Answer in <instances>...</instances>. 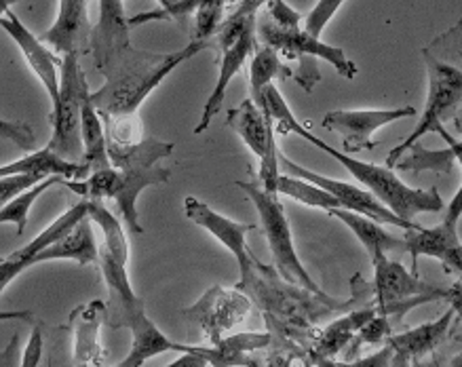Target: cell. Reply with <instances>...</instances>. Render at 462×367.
Segmentation results:
<instances>
[{
	"label": "cell",
	"mask_w": 462,
	"mask_h": 367,
	"mask_svg": "<svg viewBox=\"0 0 462 367\" xmlns=\"http://www.w3.org/2000/svg\"><path fill=\"white\" fill-rule=\"evenodd\" d=\"M258 106L264 110V115L268 118H273L274 127H277V132L281 135L296 133L306 142H310L315 148H319V151L329 154V157H334L342 167H346L348 173H351L355 179H359L374 197L380 198L386 207L395 211L399 217H403V220L414 222V217L418 214H439L443 209V201L435 186L429 190L411 188V186L397 178V173L393 171L391 167L364 163V161L348 157L346 152L336 151V148L310 133L309 127H304L302 123L293 116L290 106H287L283 96H281L279 89L273 83L264 87V91H262V96L258 99Z\"/></svg>",
	"instance_id": "6da1fadb"
},
{
	"label": "cell",
	"mask_w": 462,
	"mask_h": 367,
	"mask_svg": "<svg viewBox=\"0 0 462 367\" xmlns=\"http://www.w3.org/2000/svg\"><path fill=\"white\" fill-rule=\"evenodd\" d=\"M203 49H214V45L208 41H190L176 53H148L129 45L97 68L106 77V83L102 89L91 93V102L102 118L137 116L143 99L180 64Z\"/></svg>",
	"instance_id": "7a4b0ae2"
},
{
	"label": "cell",
	"mask_w": 462,
	"mask_h": 367,
	"mask_svg": "<svg viewBox=\"0 0 462 367\" xmlns=\"http://www.w3.org/2000/svg\"><path fill=\"white\" fill-rule=\"evenodd\" d=\"M429 72V96L420 121L414 132L386 157V167L402 159L408 148L427 133H435L462 104V20L439 39L422 49Z\"/></svg>",
	"instance_id": "3957f363"
},
{
	"label": "cell",
	"mask_w": 462,
	"mask_h": 367,
	"mask_svg": "<svg viewBox=\"0 0 462 367\" xmlns=\"http://www.w3.org/2000/svg\"><path fill=\"white\" fill-rule=\"evenodd\" d=\"M173 144L159 140H140L134 144H118L108 140V159L110 165L118 170V182L112 201L118 205L125 224L131 233H143L137 217V197L148 186L165 184L171 178V171L159 165L173 152Z\"/></svg>",
	"instance_id": "277c9868"
},
{
	"label": "cell",
	"mask_w": 462,
	"mask_h": 367,
	"mask_svg": "<svg viewBox=\"0 0 462 367\" xmlns=\"http://www.w3.org/2000/svg\"><path fill=\"white\" fill-rule=\"evenodd\" d=\"M258 39L283 58L298 61V70H293V78L306 93L313 91L315 85L321 80L319 66H317L319 58L332 64L336 72L345 78H355L359 72L357 66L346 58L342 49L328 45L319 36L306 32L302 26L279 28L271 22V17L262 15L258 17Z\"/></svg>",
	"instance_id": "5b68a950"
},
{
	"label": "cell",
	"mask_w": 462,
	"mask_h": 367,
	"mask_svg": "<svg viewBox=\"0 0 462 367\" xmlns=\"http://www.w3.org/2000/svg\"><path fill=\"white\" fill-rule=\"evenodd\" d=\"M236 188H241L245 195L252 198V203L258 209L262 230H264L268 247L274 258V266H277L279 275L285 279L287 283L298 285V288L309 289L310 294L328 298L319 289L309 272L300 262L296 247H293V236L290 228V220H287L283 203L277 198V192H268L260 182H236Z\"/></svg>",
	"instance_id": "8992f818"
},
{
	"label": "cell",
	"mask_w": 462,
	"mask_h": 367,
	"mask_svg": "<svg viewBox=\"0 0 462 367\" xmlns=\"http://www.w3.org/2000/svg\"><path fill=\"white\" fill-rule=\"evenodd\" d=\"M104 321L112 329L127 327L131 332V351L125 357L121 367H140L146 363V359L157 357L161 353H195V346L178 344L171 342L161 329L148 319L143 300L135 296L134 289H110V300L106 302Z\"/></svg>",
	"instance_id": "52a82bcc"
},
{
	"label": "cell",
	"mask_w": 462,
	"mask_h": 367,
	"mask_svg": "<svg viewBox=\"0 0 462 367\" xmlns=\"http://www.w3.org/2000/svg\"><path fill=\"white\" fill-rule=\"evenodd\" d=\"M87 78L80 68L79 53H66L60 70V97L53 104L51 123L53 135L49 148L68 161L83 159V138H80V97L87 89Z\"/></svg>",
	"instance_id": "ba28073f"
},
{
	"label": "cell",
	"mask_w": 462,
	"mask_h": 367,
	"mask_svg": "<svg viewBox=\"0 0 462 367\" xmlns=\"http://www.w3.org/2000/svg\"><path fill=\"white\" fill-rule=\"evenodd\" d=\"M226 125L239 135L249 151L260 161V184L268 192H277L279 148L274 142V123L252 97L243 99L236 108L228 110Z\"/></svg>",
	"instance_id": "9c48e42d"
},
{
	"label": "cell",
	"mask_w": 462,
	"mask_h": 367,
	"mask_svg": "<svg viewBox=\"0 0 462 367\" xmlns=\"http://www.w3.org/2000/svg\"><path fill=\"white\" fill-rule=\"evenodd\" d=\"M279 167L283 170V173L304 178V179H309V182L321 186L323 190L332 192V195L338 198L342 207L357 211V214H361V216L372 217V220H376L378 224H393V226H399L403 230L422 228L420 224L408 222V220H403V217H399L395 211H391L389 207H386V205L380 201V198L374 197L370 190L359 188V186H355V184L342 182V179H332V178L319 176V173H315L310 170H304L302 165L293 163V161L283 157L281 152H279Z\"/></svg>",
	"instance_id": "30bf717a"
},
{
	"label": "cell",
	"mask_w": 462,
	"mask_h": 367,
	"mask_svg": "<svg viewBox=\"0 0 462 367\" xmlns=\"http://www.w3.org/2000/svg\"><path fill=\"white\" fill-rule=\"evenodd\" d=\"M410 116H416V108H411V106H402V108L393 110H334L323 116V127L340 133L345 152L353 154L374 151L378 142L372 140V135L378 129Z\"/></svg>",
	"instance_id": "8fae6325"
},
{
	"label": "cell",
	"mask_w": 462,
	"mask_h": 367,
	"mask_svg": "<svg viewBox=\"0 0 462 367\" xmlns=\"http://www.w3.org/2000/svg\"><path fill=\"white\" fill-rule=\"evenodd\" d=\"M184 211L189 220L195 222L197 226L208 230L209 234H214L216 239L220 241L230 253H233L236 258V264H239L241 281L243 279H247L249 272L254 271L255 260L252 256V252L247 250L245 236L255 228V224H239L230 220V217L217 214V211L209 207V205H205L195 197L184 198Z\"/></svg>",
	"instance_id": "7c38bea8"
},
{
	"label": "cell",
	"mask_w": 462,
	"mask_h": 367,
	"mask_svg": "<svg viewBox=\"0 0 462 367\" xmlns=\"http://www.w3.org/2000/svg\"><path fill=\"white\" fill-rule=\"evenodd\" d=\"M249 300L239 294V289H222L211 288L195 307L184 310V317L201 323L203 332L208 334L211 344L222 338L226 329L235 327L236 323L245 319L249 313Z\"/></svg>",
	"instance_id": "4fadbf2b"
},
{
	"label": "cell",
	"mask_w": 462,
	"mask_h": 367,
	"mask_svg": "<svg viewBox=\"0 0 462 367\" xmlns=\"http://www.w3.org/2000/svg\"><path fill=\"white\" fill-rule=\"evenodd\" d=\"M372 264L374 275L376 277H374L370 294L376 298L378 307H383V304L408 302L418 296H433L437 300L448 298V289L433 288V285L420 281L416 275H410L402 262H395V260L383 256L374 260Z\"/></svg>",
	"instance_id": "5bb4252c"
},
{
	"label": "cell",
	"mask_w": 462,
	"mask_h": 367,
	"mask_svg": "<svg viewBox=\"0 0 462 367\" xmlns=\"http://www.w3.org/2000/svg\"><path fill=\"white\" fill-rule=\"evenodd\" d=\"M0 28L7 32L11 39L15 41V45L22 49L23 58H26L28 66L32 68V72L39 77V80L45 87L51 104L58 102L60 97V72H58V60L51 53V49L39 36H34L30 30L23 26L14 11H7L0 17Z\"/></svg>",
	"instance_id": "9a60e30c"
},
{
	"label": "cell",
	"mask_w": 462,
	"mask_h": 367,
	"mask_svg": "<svg viewBox=\"0 0 462 367\" xmlns=\"http://www.w3.org/2000/svg\"><path fill=\"white\" fill-rule=\"evenodd\" d=\"M91 32L87 0H60L55 23L41 39L58 53L83 55L89 49Z\"/></svg>",
	"instance_id": "2e32d148"
},
{
	"label": "cell",
	"mask_w": 462,
	"mask_h": 367,
	"mask_svg": "<svg viewBox=\"0 0 462 367\" xmlns=\"http://www.w3.org/2000/svg\"><path fill=\"white\" fill-rule=\"evenodd\" d=\"M255 49H258V23H255L254 28L245 30V32H243L239 39H236L228 49L220 51L222 58H220V72H217V83L214 87V91H211L208 104H205L203 115H201V123H199V125L195 127L197 135L208 132L211 121H214L217 112L222 110L224 99H226V89H228L230 80H233L236 74H239L243 64H245L247 58L255 51Z\"/></svg>",
	"instance_id": "e0dca14e"
},
{
	"label": "cell",
	"mask_w": 462,
	"mask_h": 367,
	"mask_svg": "<svg viewBox=\"0 0 462 367\" xmlns=\"http://www.w3.org/2000/svg\"><path fill=\"white\" fill-rule=\"evenodd\" d=\"M129 30L123 0H99V22L93 28L89 42L96 68L106 64L112 55L131 45Z\"/></svg>",
	"instance_id": "ac0fdd59"
},
{
	"label": "cell",
	"mask_w": 462,
	"mask_h": 367,
	"mask_svg": "<svg viewBox=\"0 0 462 367\" xmlns=\"http://www.w3.org/2000/svg\"><path fill=\"white\" fill-rule=\"evenodd\" d=\"M106 315V302L91 300L70 313L74 332V365H104V348L99 342V327Z\"/></svg>",
	"instance_id": "d6986e66"
},
{
	"label": "cell",
	"mask_w": 462,
	"mask_h": 367,
	"mask_svg": "<svg viewBox=\"0 0 462 367\" xmlns=\"http://www.w3.org/2000/svg\"><path fill=\"white\" fill-rule=\"evenodd\" d=\"M456 317V310L449 308L446 315H441L439 319L433 323H424L420 327L410 329L405 334L391 335L389 344L393 348V361L391 365H410L416 363L418 359H422L424 354L435 351V346H439L443 338H446L452 321Z\"/></svg>",
	"instance_id": "ffe728a7"
},
{
	"label": "cell",
	"mask_w": 462,
	"mask_h": 367,
	"mask_svg": "<svg viewBox=\"0 0 462 367\" xmlns=\"http://www.w3.org/2000/svg\"><path fill=\"white\" fill-rule=\"evenodd\" d=\"M23 173H30V176H61L66 179H83L89 176V170L83 163H74V161H68L60 154H55L51 148L45 146L41 151H32L28 157H23L15 163H9L0 167V178L7 176H23Z\"/></svg>",
	"instance_id": "44dd1931"
},
{
	"label": "cell",
	"mask_w": 462,
	"mask_h": 367,
	"mask_svg": "<svg viewBox=\"0 0 462 367\" xmlns=\"http://www.w3.org/2000/svg\"><path fill=\"white\" fill-rule=\"evenodd\" d=\"M51 260H74L79 264H93L99 260V250L93 239L91 217L87 216L74 226L66 236L60 241L51 243L45 250L34 256V266L42 262H51Z\"/></svg>",
	"instance_id": "7402d4cb"
},
{
	"label": "cell",
	"mask_w": 462,
	"mask_h": 367,
	"mask_svg": "<svg viewBox=\"0 0 462 367\" xmlns=\"http://www.w3.org/2000/svg\"><path fill=\"white\" fill-rule=\"evenodd\" d=\"M80 138H83V165L87 170L96 171L110 165L108 159V138H106L102 115L91 102L89 87L80 97Z\"/></svg>",
	"instance_id": "603a6c76"
},
{
	"label": "cell",
	"mask_w": 462,
	"mask_h": 367,
	"mask_svg": "<svg viewBox=\"0 0 462 367\" xmlns=\"http://www.w3.org/2000/svg\"><path fill=\"white\" fill-rule=\"evenodd\" d=\"M332 217H338L340 222H345L348 228L353 230L355 236L364 243V247L370 253L372 262L374 260L386 256V252H403V239H397L386 233V230L380 226L376 220L372 217L361 216L357 211L338 207V209H329L328 211Z\"/></svg>",
	"instance_id": "cb8c5ba5"
},
{
	"label": "cell",
	"mask_w": 462,
	"mask_h": 367,
	"mask_svg": "<svg viewBox=\"0 0 462 367\" xmlns=\"http://www.w3.org/2000/svg\"><path fill=\"white\" fill-rule=\"evenodd\" d=\"M460 243L458 239V228L449 226V224L441 222L435 228H416V230H405L403 239V252L411 253V260L418 256H430L441 260L446 253Z\"/></svg>",
	"instance_id": "d4e9b609"
},
{
	"label": "cell",
	"mask_w": 462,
	"mask_h": 367,
	"mask_svg": "<svg viewBox=\"0 0 462 367\" xmlns=\"http://www.w3.org/2000/svg\"><path fill=\"white\" fill-rule=\"evenodd\" d=\"M271 340V334H239L226 340L220 338L211 348L195 346V353L201 354L208 365H247L245 353L264 348Z\"/></svg>",
	"instance_id": "484cf974"
},
{
	"label": "cell",
	"mask_w": 462,
	"mask_h": 367,
	"mask_svg": "<svg viewBox=\"0 0 462 367\" xmlns=\"http://www.w3.org/2000/svg\"><path fill=\"white\" fill-rule=\"evenodd\" d=\"M378 313V308H357L353 313H348L342 319L334 321L332 326H328L326 332H323L315 342V354L319 359H329L334 354H338L342 348H345L348 342L355 338V334L359 332L361 327L365 326L367 321L372 319L374 315Z\"/></svg>",
	"instance_id": "4316f807"
},
{
	"label": "cell",
	"mask_w": 462,
	"mask_h": 367,
	"mask_svg": "<svg viewBox=\"0 0 462 367\" xmlns=\"http://www.w3.org/2000/svg\"><path fill=\"white\" fill-rule=\"evenodd\" d=\"M87 216H89V201H87V198H83V201L77 203V205H74V207L68 209L66 214H61L58 220L51 224V226H47L45 230H42V233L36 236V239L30 241L28 245H23L22 250H17V252L11 253V256L20 258V260H26L30 266H34V256H36V253L45 250V247L51 245V243L60 241L61 236H66Z\"/></svg>",
	"instance_id": "83f0119b"
},
{
	"label": "cell",
	"mask_w": 462,
	"mask_h": 367,
	"mask_svg": "<svg viewBox=\"0 0 462 367\" xmlns=\"http://www.w3.org/2000/svg\"><path fill=\"white\" fill-rule=\"evenodd\" d=\"M290 77H293V70L281 61V55L273 47L262 45L255 49L252 64H249V91H252V99L255 104H258L266 85H271L274 78Z\"/></svg>",
	"instance_id": "f1b7e54d"
},
{
	"label": "cell",
	"mask_w": 462,
	"mask_h": 367,
	"mask_svg": "<svg viewBox=\"0 0 462 367\" xmlns=\"http://www.w3.org/2000/svg\"><path fill=\"white\" fill-rule=\"evenodd\" d=\"M456 161V154L452 148H446V151H427L420 142H414L408 151L402 154V159L393 165V170L397 171H435L443 176V173L452 171V165Z\"/></svg>",
	"instance_id": "f546056e"
},
{
	"label": "cell",
	"mask_w": 462,
	"mask_h": 367,
	"mask_svg": "<svg viewBox=\"0 0 462 367\" xmlns=\"http://www.w3.org/2000/svg\"><path fill=\"white\" fill-rule=\"evenodd\" d=\"M277 195H287L291 198H296L298 203L309 205V207H317V209H338L342 207L338 198H336L332 192L323 190L321 186H317L309 179L298 178V176H290V173H281L277 179Z\"/></svg>",
	"instance_id": "4dcf8cb0"
},
{
	"label": "cell",
	"mask_w": 462,
	"mask_h": 367,
	"mask_svg": "<svg viewBox=\"0 0 462 367\" xmlns=\"http://www.w3.org/2000/svg\"><path fill=\"white\" fill-rule=\"evenodd\" d=\"M89 201V217L91 222H96L104 233V250L110 253L112 258L118 260V262L127 264L129 262V243L127 236L123 233L121 222L118 217L112 214L108 207H104L102 201Z\"/></svg>",
	"instance_id": "1f68e13d"
},
{
	"label": "cell",
	"mask_w": 462,
	"mask_h": 367,
	"mask_svg": "<svg viewBox=\"0 0 462 367\" xmlns=\"http://www.w3.org/2000/svg\"><path fill=\"white\" fill-rule=\"evenodd\" d=\"M66 178L61 176H49L45 179H41L39 184H34L32 188L20 192V195L11 198L7 205L0 207V224H15L17 226V234H23L28 224V214L32 209V205L39 201V197L42 192L51 188L55 184H64Z\"/></svg>",
	"instance_id": "d6a6232c"
},
{
	"label": "cell",
	"mask_w": 462,
	"mask_h": 367,
	"mask_svg": "<svg viewBox=\"0 0 462 367\" xmlns=\"http://www.w3.org/2000/svg\"><path fill=\"white\" fill-rule=\"evenodd\" d=\"M236 3H239V0H182V3L173 5V7L148 11V14H140L135 17H131V20H127V22H129V28H137L146 22H159V20L182 22V20H186V17H190L192 14H195V9L201 7V5H214V7L228 11V7H235Z\"/></svg>",
	"instance_id": "836d02e7"
},
{
	"label": "cell",
	"mask_w": 462,
	"mask_h": 367,
	"mask_svg": "<svg viewBox=\"0 0 462 367\" xmlns=\"http://www.w3.org/2000/svg\"><path fill=\"white\" fill-rule=\"evenodd\" d=\"M342 3H345V0H319V3L315 5V9L304 17L302 23H304L306 32L313 34V36H319L321 39V32L326 30L328 23L332 22V17L338 14Z\"/></svg>",
	"instance_id": "e575fe53"
},
{
	"label": "cell",
	"mask_w": 462,
	"mask_h": 367,
	"mask_svg": "<svg viewBox=\"0 0 462 367\" xmlns=\"http://www.w3.org/2000/svg\"><path fill=\"white\" fill-rule=\"evenodd\" d=\"M0 140L14 142L22 151L32 152L36 148V135L26 123H11L0 118Z\"/></svg>",
	"instance_id": "d590c367"
},
{
	"label": "cell",
	"mask_w": 462,
	"mask_h": 367,
	"mask_svg": "<svg viewBox=\"0 0 462 367\" xmlns=\"http://www.w3.org/2000/svg\"><path fill=\"white\" fill-rule=\"evenodd\" d=\"M268 7V17H271V22L274 26L279 28H300L302 26L304 17L298 14V11H293L290 5L285 3V0H268L266 3Z\"/></svg>",
	"instance_id": "8d00e7d4"
},
{
	"label": "cell",
	"mask_w": 462,
	"mask_h": 367,
	"mask_svg": "<svg viewBox=\"0 0 462 367\" xmlns=\"http://www.w3.org/2000/svg\"><path fill=\"white\" fill-rule=\"evenodd\" d=\"M28 269H32V266H30L26 260H20L14 256H7L5 260H0V294L9 288L11 281H15V279Z\"/></svg>",
	"instance_id": "74e56055"
},
{
	"label": "cell",
	"mask_w": 462,
	"mask_h": 367,
	"mask_svg": "<svg viewBox=\"0 0 462 367\" xmlns=\"http://www.w3.org/2000/svg\"><path fill=\"white\" fill-rule=\"evenodd\" d=\"M42 346H45V342H42V329L34 327V332L30 334L26 351H23V354H22L20 365H23V367H36V365H39L41 359H42Z\"/></svg>",
	"instance_id": "f35d334b"
},
{
	"label": "cell",
	"mask_w": 462,
	"mask_h": 367,
	"mask_svg": "<svg viewBox=\"0 0 462 367\" xmlns=\"http://www.w3.org/2000/svg\"><path fill=\"white\" fill-rule=\"evenodd\" d=\"M439 262L443 264V269L448 272H452V275H460L462 277V243L458 245L452 247L446 256H443Z\"/></svg>",
	"instance_id": "ab89813d"
},
{
	"label": "cell",
	"mask_w": 462,
	"mask_h": 367,
	"mask_svg": "<svg viewBox=\"0 0 462 367\" xmlns=\"http://www.w3.org/2000/svg\"><path fill=\"white\" fill-rule=\"evenodd\" d=\"M268 0H239V3L235 5V9L230 11L228 15H235V17H249V15H258L260 7H264Z\"/></svg>",
	"instance_id": "60d3db41"
},
{
	"label": "cell",
	"mask_w": 462,
	"mask_h": 367,
	"mask_svg": "<svg viewBox=\"0 0 462 367\" xmlns=\"http://www.w3.org/2000/svg\"><path fill=\"white\" fill-rule=\"evenodd\" d=\"M460 217H462V186L458 188V192H456V195H454L452 201H449L448 211H446V217H443V222L449 224V226L458 228Z\"/></svg>",
	"instance_id": "b9f144b4"
},
{
	"label": "cell",
	"mask_w": 462,
	"mask_h": 367,
	"mask_svg": "<svg viewBox=\"0 0 462 367\" xmlns=\"http://www.w3.org/2000/svg\"><path fill=\"white\" fill-rule=\"evenodd\" d=\"M393 361V348L389 342L383 346V351L378 354H372V357L367 359H361V361H355V365H361V367H376V365H391Z\"/></svg>",
	"instance_id": "7bdbcfd3"
},
{
	"label": "cell",
	"mask_w": 462,
	"mask_h": 367,
	"mask_svg": "<svg viewBox=\"0 0 462 367\" xmlns=\"http://www.w3.org/2000/svg\"><path fill=\"white\" fill-rule=\"evenodd\" d=\"M17 340H20V335H14V338H11V342H9V346H7V351L5 353H0V365H17V354H15V351H17Z\"/></svg>",
	"instance_id": "ee69618b"
},
{
	"label": "cell",
	"mask_w": 462,
	"mask_h": 367,
	"mask_svg": "<svg viewBox=\"0 0 462 367\" xmlns=\"http://www.w3.org/2000/svg\"><path fill=\"white\" fill-rule=\"evenodd\" d=\"M0 321H34L30 310H0Z\"/></svg>",
	"instance_id": "f6af8a7d"
},
{
	"label": "cell",
	"mask_w": 462,
	"mask_h": 367,
	"mask_svg": "<svg viewBox=\"0 0 462 367\" xmlns=\"http://www.w3.org/2000/svg\"><path fill=\"white\" fill-rule=\"evenodd\" d=\"M20 3V0H0V17H3L11 9V5Z\"/></svg>",
	"instance_id": "bcb514c9"
},
{
	"label": "cell",
	"mask_w": 462,
	"mask_h": 367,
	"mask_svg": "<svg viewBox=\"0 0 462 367\" xmlns=\"http://www.w3.org/2000/svg\"><path fill=\"white\" fill-rule=\"evenodd\" d=\"M178 3H182V0H159V5H161V9H167V7H173V5H178Z\"/></svg>",
	"instance_id": "7dc6e473"
},
{
	"label": "cell",
	"mask_w": 462,
	"mask_h": 367,
	"mask_svg": "<svg viewBox=\"0 0 462 367\" xmlns=\"http://www.w3.org/2000/svg\"><path fill=\"white\" fill-rule=\"evenodd\" d=\"M456 161H458L460 167H462V151H460V152H456Z\"/></svg>",
	"instance_id": "c3c4849f"
}]
</instances>
